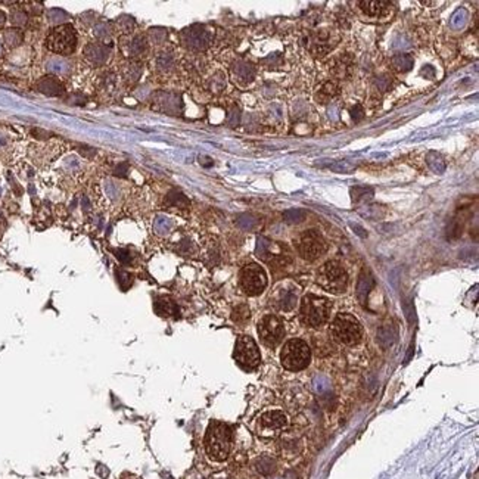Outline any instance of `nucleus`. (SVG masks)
<instances>
[{"label":"nucleus","instance_id":"nucleus-1","mask_svg":"<svg viewBox=\"0 0 479 479\" xmlns=\"http://www.w3.org/2000/svg\"><path fill=\"white\" fill-rule=\"evenodd\" d=\"M232 448V429L226 423L212 422L205 435V451L208 457L215 462H223L229 457Z\"/></svg>","mask_w":479,"mask_h":479},{"label":"nucleus","instance_id":"nucleus-2","mask_svg":"<svg viewBox=\"0 0 479 479\" xmlns=\"http://www.w3.org/2000/svg\"><path fill=\"white\" fill-rule=\"evenodd\" d=\"M330 310L332 303L330 300L308 293L305 295L301 301V310H300V317L305 326L310 327H319L324 324L330 317Z\"/></svg>","mask_w":479,"mask_h":479},{"label":"nucleus","instance_id":"nucleus-3","mask_svg":"<svg viewBox=\"0 0 479 479\" xmlns=\"http://www.w3.org/2000/svg\"><path fill=\"white\" fill-rule=\"evenodd\" d=\"M317 283L326 292L339 295V293L345 292V289H347L348 274L338 261H327L319 269Z\"/></svg>","mask_w":479,"mask_h":479},{"label":"nucleus","instance_id":"nucleus-4","mask_svg":"<svg viewBox=\"0 0 479 479\" xmlns=\"http://www.w3.org/2000/svg\"><path fill=\"white\" fill-rule=\"evenodd\" d=\"M280 360L285 369L290 372H300L310 364L311 350L307 342L301 339H290L282 348Z\"/></svg>","mask_w":479,"mask_h":479},{"label":"nucleus","instance_id":"nucleus-5","mask_svg":"<svg viewBox=\"0 0 479 479\" xmlns=\"http://www.w3.org/2000/svg\"><path fill=\"white\" fill-rule=\"evenodd\" d=\"M332 336L335 341L344 345H354L363 336V327L360 321L348 313L338 314L330 326Z\"/></svg>","mask_w":479,"mask_h":479},{"label":"nucleus","instance_id":"nucleus-6","mask_svg":"<svg viewBox=\"0 0 479 479\" xmlns=\"http://www.w3.org/2000/svg\"><path fill=\"white\" fill-rule=\"evenodd\" d=\"M77 45V35L72 25L64 24L55 27L46 37V46L50 52L58 55H71Z\"/></svg>","mask_w":479,"mask_h":479},{"label":"nucleus","instance_id":"nucleus-7","mask_svg":"<svg viewBox=\"0 0 479 479\" xmlns=\"http://www.w3.org/2000/svg\"><path fill=\"white\" fill-rule=\"evenodd\" d=\"M297 249L307 261H314L323 255L327 249L326 240L316 230H307L297 239Z\"/></svg>","mask_w":479,"mask_h":479},{"label":"nucleus","instance_id":"nucleus-8","mask_svg":"<svg viewBox=\"0 0 479 479\" xmlns=\"http://www.w3.org/2000/svg\"><path fill=\"white\" fill-rule=\"evenodd\" d=\"M258 336L266 347H269V348L277 347L285 336L283 321L273 314L264 316L258 321Z\"/></svg>","mask_w":479,"mask_h":479},{"label":"nucleus","instance_id":"nucleus-9","mask_svg":"<svg viewBox=\"0 0 479 479\" xmlns=\"http://www.w3.org/2000/svg\"><path fill=\"white\" fill-rule=\"evenodd\" d=\"M236 363L240 367L246 370H252L260 364V350L256 347L255 341L251 336H239L236 341L235 354H233Z\"/></svg>","mask_w":479,"mask_h":479},{"label":"nucleus","instance_id":"nucleus-10","mask_svg":"<svg viewBox=\"0 0 479 479\" xmlns=\"http://www.w3.org/2000/svg\"><path fill=\"white\" fill-rule=\"evenodd\" d=\"M240 286L248 295H260L267 286V274L260 264H248L240 272Z\"/></svg>","mask_w":479,"mask_h":479},{"label":"nucleus","instance_id":"nucleus-11","mask_svg":"<svg viewBox=\"0 0 479 479\" xmlns=\"http://www.w3.org/2000/svg\"><path fill=\"white\" fill-rule=\"evenodd\" d=\"M287 425L286 416L279 410L266 412L258 419V432L261 436H273L274 433L285 429Z\"/></svg>","mask_w":479,"mask_h":479},{"label":"nucleus","instance_id":"nucleus-12","mask_svg":"<svg viewBox=\"0 0 479 479\" xmlns=\"http://www.w3.org/2000/svg\"><path fill=\"white\" fill-rule=\"evenodd\" d=\"M86 58L89 62L95 65H100L105 62V59L108 58V53H109V49L106 48L105 45L99 43V45H89L86 48Z\"/></svg>","mask_w":479,"mask_h":479},{"label":"nucleus","instance_id":"nucleus-13","mask_svg":"<svg viewBox=\"0 0 479 479\" xmlns=\"http://www.w3.org/2000/svg\"><path fill=\"white\" fill-rule=\"evenodd\" d=\"M39 92L49 96H59L64 93V86L53 77H46L39 83Z\"/></svg>","mask_w":479,"mask_h":479},{"label":"nucleus","instance_id":"nucleus-14","mask_svg":"<svg viewBox=\"0 0 479 479\" xmlns=\"http://www.w3.org/2000/svg\"><path fill=\"white\" fill-rule=\"evenodd\" d=\"M363 12L369 16H379L388 6V2H361Z\"/></svg>","mask_w":479,"mask_h":479},{"label":"nucleus","instance_id":"nucleus-15","mask_svg":"<svg viewBox=\"0 0 479 479\" xmlns=\"http://www.w3.org/2000/svg\"><path fill=\"white\" fill-rule=\"evenodd\" d=\"M233 72H235L236 79L242 81V83H249V81L254 79V68L249 64L239 62L238 65H235Z\"/></svg>","mask_w":479,"mask_h":479},{"label":"nucleus","instance_id":"nucleus-16","mask_svg":"<svg viewBox=\"0 0 479 479\" xmlns=\"http://www.w3.org/2000/svg\"><path fill=\"white\" fill-rule=\"evenodd\" d=\"M426 162H428L429 168L436 174H443L446 171V161L443 160V157L438 152H433V151L429 152L426 157Z\"/></svg>","mask_w":479,"mask_h":479},{"label":"nucleus","instance_id":"nucleus-17","mask_svg":"<svg viewBox=\"0 0 479 479\" xmlns=\"http://www.w3.org/2000/svg\"><path fill=\"white\" fill-rule=\"evenodd\" d=\"M392 66L397 71L407 72L413 68V58L410 55H397L392 58Z\"/></svg>","mask_w":479,"mask_h":479},{"label":"nucleus","instance_id":"nucleus-18","mask_svg":"<svg viewBox=\"0 0 479 479\" xmlns=\"http://www.w3.org/2000/svg\"><path fill=\"white\" fill-rule=\"evenodd\" d=\"M351 196L354 202H363L373 198V189L366 186H355L351 189Z\"/></svg>","mask_w":479,"mask_h":479},{"label":"nucleus","instance_id":"nucleus-19","mask_svg":"<svg viewBox=\"0 0 479 479\" xmlns=\"http://www.w3.org/2000/svg\"><path fill=\"white\" fill-rule=\"evenodd\" d=\"M155 310H157V313H158L160 316H173V314H176L177 307L176 304L171 303L170 300L162 298L160 301H157V304H155Z\"/></svg>","mask_w":479,"mask_h":479},{"label":"nucleus","instance_id":"nucleus-20","mask_svg":"<svg viewBox=\"0 0 479 479\" xmlns=\"http://www.w3.org/2000/svg\"><path fill=\"white\" fill-rule=\"evenodd\" d=\"M279 308L280 310H285V311H289V310H292L293 307H295V304H297V293H293L292 290H286L285 293L282 292V295L279 297Z\"/></svg>","mask_w":479,"mask_h":479},{"label":"nucleus","instance_id":"nucleus-21","mask_svg":"<svg viewBox=\"0 0 479 479\" xmlns=\"http://www.w3.org/2000/svg\"><path fill=\"white\" fill-rule=\"evenodd\" d=\"M355 164H352L350 161L347 160H342V161H335V162H332V164H329L327 165V168H330L332 171H335V173H344V174H347V173H351L355 170Z\"/></svg>","mask_w":479,"mask_h":479},{"label":"nucleus","instance_id":"nucleus-22","mask_svg":"<svg viewBox=\"0 0 479 479\" xmlns=\"http://www.w3.org/2000/svg\"><path fill=\"white\" fill-rule=\"evenodd\" d=\"M256 469L263 475H270V473H273L276 470V463L269 457H263V459H260L256 462Z\"/></svg>","mask_w":479,"mask_h":479},{"label":"nucleus","instance_id":"nucleus-23","mask_svg":"<svg viewBox=\"0 0 479 479\" xmlns=\"http://www.w3.org/2000/svg\"><path fill=\"white\" fill-rule=\"evenodd\" d=\"M336 95V86L334 83H326L321 90H320L319 97L321 100V103H326V100H329L330 97H334Z\"/></svg>","mask_w":479,"mask_h":479},{"label":"nucleus","instance_id":"nucleus-24","mask_svg":"<svg viewBox=\"0 0 479 479\" xmlns=\"http://www.w3.org/2000/svg\"><path fill=\"white\" fill-rule=\"evenodd\" d=\"M283 217L287 223H300L305 217V214H304L303 209H289L283 214Z\"/></svg>","mask_w":479,"mask_h":479},{"label":"nucleus","instance_id":"nucleus-25","mask_svg":"<svg viewBox=\"0 0 479 479\" xmlns=\"http://www.w3.org/2000/svg\"><path fill=\"white\" fill-rule=\"evenodd\" d=\"M372 285H373V280H372L370 276H367V277L361 276V280H360V285H358V297H360L361 301H364V297L367 295L369 289H370Z\"/></svg>","mask_w":479,"mask_h":479},{"label":"nucleus","instance_id":"nucleus-26","mask_svg":"<svg viewBox=\"0 0 479 479\" xmlns=\"http://www.w3.org/2000/svg\"><path fill=\"white\" fill-rule=\"evenodd\" d=\"M232 319L235 320V321H243V320L249 319V310H248V307H246V305H239V307H236V310H235L233 314H232Z\"/></svg>","mask_w":479,"mask_h":479},{"label":"nucleus","instance_id":"nucleus-27","mask_svg":"<svg viewBox=\"0 0 479 479\" xmlns=\"http://www.w3.org/2000/svg\"><path fill=\"white\" fill-rule=\"evenodd\" d=\"M351 117L355 120V121L361 120V118H363V108H361L360 105H355V106H354V109L351 111Z\"/></svg>","mask_w":479,"mask_h":479},{"label":"nucleus","instance_id":"nucleus-28","mask_svg":"<svg viewBox=\"0 0 479 479\" xmlns=\"http://www.w3.org/2000/svg\"><path fill=\"white\" fill-rule=\"evenodd\" d=\"M422 74H423V76H428L429 79H432L433 74H435V71H433V68H432L431 65H426V66L422 69Z\"/></svg>","mask_w":479,"mask_h":479}]
</instances>
